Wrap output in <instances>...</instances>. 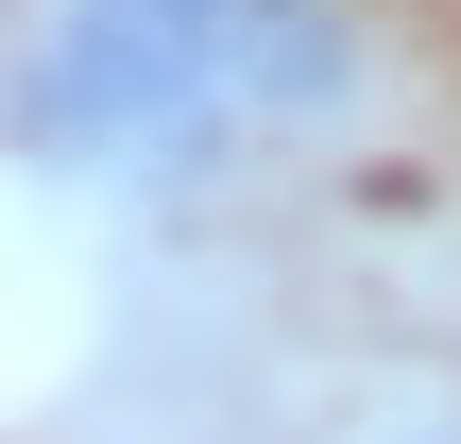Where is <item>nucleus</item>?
<instances>
[{"label":"nucleus","instance_id":"nucleus-2","mask_svg":"<svg viewBox=\"0 0 461 444\" xmlns=\"http://www.w3.org/2000/svg\"><path fill=\"white\" fill-rule=\"evenodd\" d=\"M137 17L222 120H342L359 103V17L342 0H137Z\"/></svg>","mask_w":461,"mask_h":444},{"label":"nucleus","instance_id":"nucleus-1","mask_svg":"<svg viewBox=\"0 0 461 444\" xmlns=\"http://www.w3.org/2000/svg\"><path fill=\"white\" fill-rule=\"evenodd\" d=\"M188 137H222V103L154 51L137 0H51V17L17 34V154H34V171H86V154H188Z\"/></svg>","mask_w":461,"mask_h":444}]
</instances>
